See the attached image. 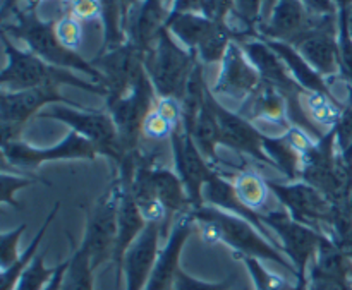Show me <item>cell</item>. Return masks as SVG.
I'll return each instance as SVG.
<instances>
[{
	"label": "cell",
	"mask_w": 352,
	"mask_h": 290,
	"mask_svg": "<svg viewBox=\"0 0 352 290\" xmlns=\"http://www.w3.org/2000/svg\"><path fill=\"white\" fill-rule=\"evenodd\" d=\"M189 215L195 220L196 232L205 243H222L236 251L239 256H253L261 261H270L298 278V271L291 260L248 220L206 205L191 210Z\"/></svg>",
	"instance_id": "6da1fadb"
},
{
	"label": "cell",
	"mask_w": 352,
	"mask_h": 290,
	"mask_svg": "<svg viewBox=\"0 0 352 290\" xmlns=\"http://www.w3.org/2000/svg\"><path fill=\"white\" fill-rule=\"evenodd\" d=\"M3 45H6V54L9 62L3 67L0 82H2V88L6 91H23V89L41 88V86L58 88L60 85H65L76 86V88L85 89L88 93H95V95H109L103 86L76 78L67 69L48 64L43 58L34 55L33 52L17 50L7 36L3 38Z\"/></svg>",
	"instance_id": "7a4b0ae2"
},
{
	"label": "cell",
	"mask_w": 352,
	"mask_h": 290,
	"mask_svg": "<svg viewBox=\"0 0 352 290\" xmlns=\"http://www.w3.org/2000/svg\"><path fill=\"white\" fill-rule=\"evenodd\" d=\"M301 181L318 189L332 205H344L352 196V164L337 150L333 127L302 155Z\"/></svg>",
	"instance_id": "3957f363"
},
{
	"label": "cell",
	"mask_w": 352,
	"mask_h": 290,
	"mask_svg": "<svg viewBox=\"0 0 352 290\" xmlns=\"http://www.w3.org/2000/svg\"><path fill=\"white\" fill-rule=\"evenodd\" d=\"M6 31H9L12 36L21 38L34 55L43 58L48 64L85 72L93 82L105 88V78L102 76V72L95 65L88 64L78 52L62 47L60 41L57 40V34H55V23L40 19L33 9H24L17 12L16 24L6 26Z\"/></svg>",
	"instance_id": "277c9868"
},
{
	"label": "cell",
	"mask_w": 352,
	"mask_h": 290,
	"mask_svg": "<svg viewBox=\"0 0 352 290\" xmlns=\"http://www.w3.org/2000/svg\"><path fill=\"white\" fill-rule=\"evenodd\" d=\"M196 64L195 55L184 50L167 27L162 30L155 47L144 54V67L158 98L182 100Z\"/></svg>",
	"instance_id": "5b68a950"
},
{
	"label": "cell",
	"mask_w": 352,
	"mask_h": 290,
	"mask_svg": "<svg viewBox=\"0 0 352 290\" xmlns=\"http://www.w3.org/2000/svg\"><path fill=\"white\" fill-rule=\"evenodd\" d=\"M120 191V181L116 175L86 215L85 236L79 246L88 253L95 271L107 261H113L119 234Z\"/></svg>",
	"instance_id": "8992f818"
},
{
	"label": "cell",
	"mask_w": 352,
	"mask_h": 290,
	"mask_svg": "<svg viewBox=\"0 0 352 290\" xmlns=\"http://www.w3.org/2000/svg\"><path fill=\"white\" fill-rule=\"evenodd\" d=\"M38 119H52L65 124L81 134L96 148L98 155L110 158L113 164H119L124 158L122 143L119 131L109 112H95L88 109H76L71 105H52L38 113Z\"/></svg>",
	"instance_id": "52a82bcc"
},
{
	"label": "cell",
	"mask_w": 352,
	"mask_h": 290,
	"mask_svg": "<svg viewBox=\"0 0 352 290\" xmlns=\"http://www.w3.org/2000/svg\"><path fill=\"white\" fill-rule=\"evenodd\" d=\"M157 98V91L151 85L150 76L144 71L126 96L107 102V112L112 115L113 122H116L120 143H122L126 153L141 150L143 122L148 113L155 109Z\"/></svg>",
	"instance_id": "ba28073f"
},
{
	"label": "cell",
	"mask_w": 352,
	"mask_h": 290,
	"mask_svg": "<svg viewBox=\"0 0 352 290\" xmlns=\"http://www.w3.org/2000/svg\"><path fill=\"white\" fill-rule=\"evenodd\" d=\"M98 157L96 148L86 137L71 131L60 143L48 148H34L23 143L21 140L2 143L3 170L9 167L21 168V170H34L41 164L57 160H89L93 161Z\"/></svg>",
	"instance_id": "9c48e42d"
},
{
	"label": "cell",
	"mask_w": 352,
	"mask_h": 290,
	"mask_svg": "<svg viewBox=\"0 0 352 290\" xmlns=\"http://www.w3.org/2000/svg\"><path fill=\"white\" fill-rule=\"evenodd\" d=\"M48 105H71L79 109L72 100L65 98L54 86L23 89V91H6L0 96V122H2V143L19 140L28 120L47 109Z\"/></svg>",
	"instance_id": "30bf717a"
},
{
	"label": "cell",
	"mask_w": 352,
	"mask_h": 290,
	"mask_svg": "<svg viewBox=\"0 0 352 290\" xmlns=\"http://www.w3.org/2000/svg\"><path fill=\"white\" fill-rule=\"evenodd\" d=\"M260 219L277 236L282 251L294 265L299 275H308L309 263L315 260L316 251L325 234L296 222L284 208H268L260 213Z\"/></svg>",
	"instance_id": "8fae6325"
},
{
	"label": "cell",
	"mask_w": 352,
	"mask_h": 290,
	"mask_svg": "<svg viewBox=\"0 0 352 290\" xmlns=\"http://www.w3.org/2000/svg\"><path fill=\"white\" fill-rule=\"evenodd\" d=\"M268 189L277 198L282 208L296 220L318 232H327L333 216V205L325 194L302 181L275 182L267 179Z\"/></svg>",
	"instance_id": "7c38bea8"
},
{
	"label": "cell",
	"mask_w": 352,
	"mask_h": 290,
	"mask_svg": "<svg viewBox=\"0 0 352 290\" xmlns=\"http://www.w3.org/2000/svg\"><path fill=\"white\" fill-rule=\"evenodd\" d=\"M172 157H174V172L184 182L186 191L192 203V210L205 206L203 203V189L219 174L215 167L199 151L198 144L182 127H175L170 136Z\"/></svg>",
	"instance_id": "4fadbf2b"
},
{
	"label": "cell",
	"mask_w": 352,
	"mask_h": 290,
	"mask_svg": "<svg viewBox=\"0 0 352 290\" xmlns=\"http://www.w3.org/2000/svg\"><path fill=\"white\" fill-rule=\"evenodd\" d=\"M210 102H212L217 120H219L220 146L230 148L243 157L253 158L254 161L265 165V167H274V164L263 150L265 133H261V129H258L251 120L244 119L237 112L226 109L219 102V98L213 95V91L210 93Z\"/></svg>",
	"instance_id": "5bb4252c"
},
{
	"label": "cell",
	"mask_w": 352,
	"mask_h": 290,
	"mask_svg": "<svg viewBox=\"0 0 352 290\" xmlns=\"http://www.w3.org/2000/svg\"><path fill=\"white\" fill-rule=\"evenodd\" d=\"M291 45L323 78L340 74L339 16L320 17L311 30L302 33Z\"/></svg>",
	"instance_id": "9a60e30c"
},
{
	"label": "cell",
	"mask_w": 352,
	"mask_h": 290,
	"mask_svg": "<svg viewBox=\"0 0 352 290\" xmlns=\"http://www.w3.org/2000/svg\"><path fill=\"white\" fill-rule=\"evenodd\" d=\"M258 69L251 64L243 47L237 41H232L222 60V71L219 81L213 86L215 96H229L234 100H246L261 86Z\"/></svg>",
	"instance_id": "2e32d148"
},
{
	"label": "cell",
	"mask_w": 352,
	"mask_h": 290,
	"mask_svg": "<svg viewBox=\"0 0 352 290\" xmlns=\"http://www.w3.org/2000/svg\"><path fill=\"white\" fill-rule=\"evenodd\" d=\"M195 232L196 223L189 213L175 220L170 232H168L167 244L158 253L153 271H151V277L144 290H168L174 287L175 274L181 268L179 261H181L182 249H184L186 243Z\"/></svg>",
	"instance_id": "e0dca14e"
},
{
	"label": "cell",
	"mask_w": 352,
	"mask_h": 290,
	"mask_svg": "<svg viewBox=\"0 0 352 290\" xmlns=\"http://www.w3.org/2000/svg\"><path fill=\"white\" fill-rule=\"evenodd\" d=\"M318 21L320 16H313L301 0H277L268 21L260 26V38L291 45Z\"/></svg>",
	"instance_id": "ac0fdd59"
},
{
	"label": "cell",
	"mask_w": 352,
	"mask_h": 290,
	"mask_svg": "<svg viewBox=\"0 0 352 290\" xmlns=\"http://www.w3.org/2000/svg\"><path fill=\"white\" fill-rule=\"evenodd\" d=\"M162 236V223L148 222L146 229L127 249L122 263L126 277V290H144L153 271L158 256V241Z\"/></svg>",
	"instance_id": "d6986e66"
},
{
	"label": "cell",
	"mask_w": 352,
	"mask_h": 290,
	"mask_svg": "<svg viewBox=\"0 0 352 290\" xmlns=\"http://www.w3.org/2000/svg\"><path fill=\"white\" fill-rule=\"evenodd\" d=\"M203 203L206 206H213V208L223 210L227 213H232V215L241 216V219L248 220L250 223H253L268 241H270L274 246H277L282 251L280 243H278L277 236L261 222L260 213L253 212L251 208H248L244 203H241V199L237 198L236 188H234V182L227 177L226 174H217L208 184L203 189ZM284 253V251H282Z\"/></svg>",
	"instance_id": "ffe728a7"
},
{
	"label": "cell",
	"mask_w": 352,
	"mask_h": 290,
	"mask_svg": "<svg viewBox=\"0 0 352 290\" xmlns=\"http://www.w3.org/2000/svg\"><path fill=\"white\" fill-rule=\"evenodd\" d=\"M119 177V175H117ZM120 205H119V234H117L116 254H113V263H116V290H120L122 285V263L127 249L134 244V241L141 236L146 229L148 222L144 220L143 213L138 208L136 201L131 192V181L120 179Z\"/></svg>",
	"instance_id": "44dd1931"
},
{
	"label": "cell",
	"mask_w": 352,
	"mask_h": 290,
	"mask_svg": "<svg viewBox=\"0 0 352 290\" xmlns=\"http://www.w3.org/2000/svg\"><path fill=\"white\" fill-rule=\"evenodd\" d=\"M151 177H153L157 198L165 212V220L162 223V234L170 232L172 225H174V222L179 216L191 213L192 203L189 199L188 191H186L184 182L181 181V177L175 172L160 167V165H155Z\"/></svg>",
	"instance_id": "7402d4cb"
},
{
	"label": "cell",
	"mask_w": 352,
	"mask_h": 290,
	"mask_svg": "<svg viewBox=\"0 0 352 290\" xmlns=\"http://www.w3.org/2000/svg\"><path fill=\"white\" fill-rule=\"evenodd\" d=\"M237 113L253 124H278L285 131L291 127L287 119V100L277 88L267 82H261L260 88L250 98L244 100Z\"/></svg>",
	"instance_id": "603a6c76"
},
{
	"label": "cell",
	"mask_w": 352,
	"mask_h": 290,
	"mask_svg": "<svg viewBox=\"0 0 352 290\" xmlns=\"http://www.w3.org/2000/svg\"><path fill=\"white\" fill-rule=\"evenodd\" d=\"M261 40H263L265 43L282 58V62L287 65L291 76L296 79V82H298L302 89L313 93H322V95L336 98V95L332 93L329 82L325 81V78H323L316 69H313L311 64H309L292 45L284 43V41L267 40V38H261Z\"/></svg>",
	"instance_id": "cb8c5ba5"
},
{
	"label": "cell",
	"mask_w": 352,
	"mask_h": 290,
	"mask_svg": "<svg viewBox=\"0 0 352 290\" xmlns=\"http://www.w3.org/2000/svg\"><path fill=\"white\" fill-rule=\"evenodd\" d=\"M210 93L212 91L206 93L205 105L199 110L198 117H196L195 124H192L191 131H189L188 134H191V137L195 140V143L198 144L199 151L205 155L206 160L219 170V167L227 164L219 157L220 127L215 115V110H213L212 102H210ZM220 174H222V172H220Z\"/></svg>",
	"instance_id": "d4e9b609"
},
{
	"label": "cell",
	"mask_w": 352,
	"mask_h": 290,
	"mask_svg": "<svg viewBox=\"0 0 352 290\" xmlns=\"http://www.w3.org/2000/svg\"><path fill=\"white\" fill-rule=\"evenodd\" d=\"M263 150L274 164L275 170L282 172L289 179V182H296L298 179H301L302 155L301 151L296 150L285 133L275 134V136L265 134Z\"/></svg>",
	"instance_id": "484cf974"
},
{
	"label": "cell",
	"mask_w": 352,
	"mask_h": 290,
	"mask_svg": "<svg viewBox=\"0 0 352 290\" xmlns=\"http://www.w3.org/2000/svg\"><path fill=\"white\" fill-rule=\"evenodd\" d=\"M215 21H212L210 17H206L205 14H170L167 21V30L170 31L172 36L175 40L181 41L184 47H188L189 50L195 52L199 47L203 40L206 38V34L210 33V30L213 27Z\"/></svg>",
	"instance_id": "4316f807"
},
{
	"label": "cell",
	"mask_w": 352,
	"mask_h": 290,
	"mask_svg": "<svg viewBox=\"0 0 352 290\" xmlns=\"http://www.w3.org/2000/svg\"><path fill=\"white\" fill-rule=\"evenodd\" d=\"M234 188H236L237 198L241 199V203L251 208L253 212H265L268 210V194H270V189H268V182L263 175H260L258 172L251 170V168L244 167L243 170H239L234 177Z\"/></svg>",
	"instance_id": "83f0119b"
},
{
	"label": "cell",
	"mask_w": 352,
	"mask_h": 290,
	"mask_svg": "<svg viewBox=\"0 0 352 290\" xmlns=\"http://www.w3.org/2000/svg\"><path fill=\"white\" fill-rule=\"evenodd\" d=\"M58 208H60V203H55L54 208L50 210V213L47 215V219H45V222L41 223V227L38 229L36 236L33 237V241L30 243V246L24 249V253L21 254L19 258H17L16 261H14L12 265H10L7 270L2 271V278H0V290H16L17 284H19V278L23 277V274L26 271V268L30 267L31 261L34 260V256L38 254V247H40L41 241H43L45 234H47L48 227L52 225V222L55 220V216H57L58 213Z\"/></svg>",
	"instance_id": "f1b7e54d"
},
{
	"label": "cell",
	"mask_w": 352,
	"mask_h": 290,
	"mask_svg": "<svg viewBox=\"0 0 352 290\" xmlns=\"http://www.w3.org/2000/svg\"><path fill=\"white\" fill-rule=\"evenodd\" d=\"M301 102L306 115L323 131L332 129L339 122L340 115L346 109V105H342L337 98L322 95V93L305 91L301 96Z\"/></svg>",
	"instance_id": "f546056e"
},
{
	"label": "cell",
	"mask_w": 352,
	"mask_h": 290,
	"mask_svg": "<svg viewBox=\"0 0 352 290\" xmlns=\"http://www.w3.org/2000/svg\"><path fill=\"white\" fill-rule=\"evenodd\" d=\"M67 237L72 244V254L69 258V267L65 270L60 290H95V270L88 253L81 246H76L69 232Z\"/></svg>",
	"instance_id": "4dcf8cb0"
},
{
	"label": "cell",
	"mask_w": 352,
	"mask_h": 290,
	"mask_svg": "<svg viewBox=\"0 0 352 290\" xmlns=\"http://www.w3.org/2000/svg\"><path fill=\"white\" fill-rule=\"evenodd\" d=\"M230 36H232V30L229 27L227 23H217L213 24V27L210 30V33L206 34L205 40L199 43V47L196 48V54L201 58V62L205 64H217V62H222L226 57L227 50L230 47Z\"/></svg>",
	"instance_id": "1f68e13d"
},
{
	"label": "cell",
	"mask_w": 352,
	"mask_h": 290,
	"mask_svg": "<svg viewBox=\"0 0 352 290\" xmlns=\"http://www.w3.org/2000/svg\"><path fill=\"white\" fill-rule=\"evenodd\" d=\"M236 258L246 267L248 274L251 275L254 290H294V285L289 284L282 275L267 270L258 258L239 256V254H236Z\"/></svg>",
	"instance_id": "d6a6232c"
},
{
	"label": "cell",
	"mask_w": 352,
	"mask_h": 290,
	"mask_svg": "<svg viewBox=\"0 0 352 290\" xmlns=\"http://www.w3.org/2000/svg\"><path fill=\"white\" fill-rule=\"evenodd\" d=\"M327 236L352 261V219L344 205H333V216L327 229Z\"/></svg>",
	"instance_id": "836d02e7"
},
{
	"label": "cell",
	"mask_w": 352,
	"mask_h": 290,
	"mask_svg": "<svg viewBox=\"0 0 352 290\" xmlns=\"http://www.w3.org/2000/svg\"><path fill=\"white\" fill-rule=\"evenodd\" d=\"M57 271V267H45V251H38L34 260L19 278L16 290H43Z\"/></svg>",
	"instance_id": "e575fe53"
},
{
	"label": "cell",
	"mask_w": 352,
	"mask_h": 290,
	"mask_svg": "<svg viewBox=\"0 0 352 290\" xmlns=\"http://www.w3.org/2000/svg\"><path fill=\"white\" fill-rule=\"evenodd\" d=\"M55 34L57 40L60 41L62 47L67 50L78 52L82 43V26L81 21L76 19L71 14H65L55 23Z\"/></svg>",
	"instance_id": "d590c367"
},
{
	"label": "cell",
	"mask_w": 352,
	"mask_h": 290,
	"mask_svg": "<svg viewBox=\"0 0 352 290\" xmlns=\"http://www.w3.org/2000/svg\"><path fill=\"white\" fill-rule=\"evenodd\" d=\"M33 184H45L50 186V182L45 181L43 177H26V175H10L7 172L2 174V203L3 205L12 206L14 210H23V206L14 199V194L21 189L28 188Z\"/></svg>",
	"instance_id": "8d00e7d4"
},
{
	"label": "cell",
	"mask_w": 352,
	"mask_h": 290,
	"mask_svg": "<svg viewBox=\"0 0 352 290\" xmlns=\"http://www.w3.org/2000/svg\"><path fill=\"white\" fill-rule=\"evenodd\" d=\"M339 65L342 79L352 86V38L347 31L346 12H339Z\"/></svg>",
	"instance_id": "74e56055"
},
{
	"label": "cell",
	"mask_w": 352,
	"mask_h": 290,
	"mask_svg": "<svg viewBox=\"0 0 352 290\" xmlns=\"http://www.w3.org/2000/svg\"><path fill=\"white\" fill-rule=\"evenodd\" d=\"M234 285H236L234 275L222 282H203L188 275L182 268H179L174 280V290H232Z\"/></svg>",
	"instance_id": "f35d334b"
},
{
	"label": "cell",
	"mask_w": 352,
	"mask_h": 290,
	"mask_svg": "<svg viewBox=\"0 0 352 290\" xmlns=\"http://www.w3.org/2000/svg\"><path fill=\"white\" fill-rule=\"evenodd\" d=\"M175 127L179 126H174L172 122H168L165 117H162L160 113L153 109L148 113V117L143 122V137L148 141H153V143H160V141L170 140Z\"/></svg>",
	"instance_id": "ab89813d"
},
{
	"label": "cell",
	"mask_w": 352,
	"mask_h": 290,
	"mask_svg": "<svg viewBox=\"0 0 352 290\" xmlns=\"http://www.w3.org/2000/svg\"><path fill=\"white\" fill-rule=\"evenodd\" d=\"M309 290H352V280L339 275H330L309 265L308 268Z\"/></svg>",
	"instance_id": "60d3db41"
},
{
	"label": "cell",
	"mask_w": 352,
	"mask_h": 290,
	"mask_svg": "<svg viewBox=\"0 0 352 290\" xmlns=\"http://www.w3.org/2000/svg\"><path fill=\"white\" fill-rule=\"evenodd\" d=\"M24 230H26V223H21L16 229L2 232V236H0V267H2V271L7 270L21 256V254H17V246H19Z\"/></svg>",
	"instance_id": "b9f144b4"
},
{
	"label": "cell",
	"mask_w": 352,
	"mask_h": 290,
	"mask_svg": "<svg viewBox=\"0 0 352 290\" xmlns=\"http://www.w3.org/2000/svg\"><path fill=\"white\" fill-rule=\"evenodd\" d=\"M333 129H336L337 150L349 164H352V105H346Z\"/></svg>",
	"instance_id": "7bdbcfd3"
},
{
	"label": "cell",
	"mask_w": 352,
	"mask_h": 290,
	"mask_svg": "<svg viewBox=\"0 0 352 290\" xmlns=\"http://www.w3.org/2000/svg\"><path fill=\"white\" fill-rule=\"evenodd\" d=\"M263 3L265 0H236L232 14L236 16L237 21L244 24L248 31L256 26V23L260 21Z\"/></svg>",
	"instance_id": "ee69618b"
},
{
	"label": "cell",
	"mask_w": 352,
	"mask_h": 290,
	"mask_svg": "<svg viewBox=\"0 0 352 290\" xmlns=\"http://www.w3.org/2000/svg\"><path fill=\"white\" fill-rule=\"evenodd\" d=\"M69 14L81 23L102 17V3L100 0H69Z\"/></svg>",
	"instance_id": "f6af8a7d"
},
{
	"label": "cell",
	"mask_w": 352,
	"mask_h": 290,
	"mask_svg": "<svg viewBox=\"0 0 352 290\" xmlns=\"http://www.w3.org/2000/svg\"><path fill=\"white\" fill-rule=\"evenodd\" d=\"M236 0H205V16L217 23H226L227 16L234 10Z\"/></svg>",
	"instance_id": "bcb514c9"
},
{
	"label": "cell",
	"mask_w": 352,
	"mask_h": 290,
	"mask_svg": "<svg viewBox=\"0 0 352 290\" xmlns=\"http://www.w3.org/2000/svg\"><path fill=\"white\" fill-rule=\"evenodd\" d=\"M305 3L306 9L313 14V16H339V10L333 0H301Z\"/></svg>",
	"instance_id": "7dc6e473"
},
{
	"label": "cell",
	"mask_w": 352,
	"mask_h": 290,
	"mask_svg": "<svg viewBox=\"0 0 352 290\" xmlns=\"http://www.w3.org/2000/svg\"><path fill=\"white\" fill-rule=\"evenodd\" d=\"M205 14V0H174L170 14Z\"/></svg>",
	"instance_id": "c3c4849f"
},
{
	"label": "cell",
	"mask_w": 352,
	"mask_h": 290,
	"mask_svg": "<svg viewBox=\"0 0 352 290\" xmlns=\"http://www.w3.org/2000/svg\"><path fill=\"white\" fill-rule=\"evenodd\" d=\"M67 267H69V260L62 261L60 265H57V271H55V275L52 277V280L48 282V285L43 290H60Z\"/></svg>",
	"instance_id": "681fc988"
},
{
	"label": "cell",
	"mask_w": 352,
	"mask_h": 290,
	"mask_svg": "<svg viewBox=\"0 0 352 290\" xmlns=\"http://www.w3.org/2000/svg\"><path fill=\"white\" fill-rule=\"evenodd\" d=\"M294 290H309V284H308V275H299L296 278V285Z\"/></svg>",
	"instance_id": "f907efd6"
},
{
	"label": "cell",
	"mask_w": 352,
	"mask_h": 290,
	"mask_svg": "<svg viewBox=\"0 0 352 290\" xmlns=\"http://www.w3.org/2000/svg\"><path fill=\"white\" fill-rule=\"evenodd\" d=\"M337 5V10L339 12H344V10H349L351 5H352V0H333Z\"/></svg>",
	"instance_id": "816d5d0a"
},
{
	"label": "cell",
	"mask_w": 352,
	"mask_h": 290,
	"mask_svg": "<svg viewBox=\"0 0 352 290\" xmlns=\"http://www.w3.org/2000/svg\"><path fill=\"white\" fill-rule=\"evenodd\" d=\"M346 12V23H347V31H349L351 38H352V5L349 10H344Z\"/></svg>",
	"instance_id": "f5cc1de1"
},
{
	"label": "cell",
	"mask_w": 352,
	"mask_h": 290,
	"mask_svg": "<svg viewBox=\"0 0 352 290\" xmlns=\"http://www.w3.org/2000/svg\"><path fill=\"white\" fill-rule=\"evenodd\" d=\"M232 290H251V289L246 287V285H239V287H236V285H234Z\"/></svg>",
	"instance_id": "db71d44e"
},
{
	"label": "cell",
	"mask_w": 352,
	"mask_h": 290,
	"mask_svg": "<svg viewBox=\"0 0 352 290\" xmlns=\"http://www.w3.org/2000/svg\"><path fill=\"white\" fill-rule=\"evenodd\" d=\"M349 88V102H347V105H352V86H347Z\"/></svg>",
	"instance_id": "11a10c76"
}]
</instances>
